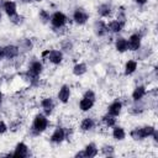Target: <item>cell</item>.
I'll list each match as a JSON object with an SVG mask.
<instances>
[{
	"instance_id": "5bb4252c",
	"label": "cell",
	"mask_w": 158,
	"mask_h": 158,
	"mask_svg": "<svg viewBox=\"0 0 158 158\" xmlns=\"http://www.w3.org/2000/svg\"><path fill=\"white\" fill-rule=\"evenodd\" d=\"M121 107H122L121 102L115 101V102H112V104L109 106V114L112 115V116H117V115L121 112Z\"/></svg>"
},
{
	"instance_id": "603a6c76",
	"label": "cell",
	"mask_w": 158,
	"mask_h": 158,
	"mask_svg": "<svg viewBox=\"0 0 158 158\" xmlns=\"http://www.w3.org/2000/svg\"><path fill=\"white\" fill-rule=\"evenodd\" d=\"M98 12H99V15H101V16H104V17H105V16H109L110 12H111V7H110L109 5H106V4H102V5L99 6Z\"/></svg>"
},
{
	"instance_id": "7c38bea8",
	"label": "cell",
	"mask_w": 158,
	"mask_h": 158,
	"mask_svg": "<svg viewBox=\"0 0 158 158\" xmlns=\"http://www.w3.org/2000/svg\"><path fill=\"white\" fill-rule=\"evenodd\" d=\"M4 10L11 17V16H14L16 14V4L14 1H5L4 2Z\"/></svg>"
},
{
	"instance_id": "cb8c5ba5",
	"label": "cell",
	"mask_w": 158,
	"mask_h": 158,
	"mask_svg": "<svg viewBox=\"0 0 158 158\" xmlns=\"http://www.w3.org/2000/svg\"><path fill=\"white\" fill-rule=\"evenodd\" d=\"M112 135H114V138H116V139H118V141H121V139L125 138V131H123V128H121V127H115Z\"/></svg>"
},
{
	"instance_id": "52a82bcc",
	"label": "cell",
	"mask_w": 158,
	"mask_h": 158,
	"mask_svg": "<svg viewBox=\"0 0 158 158\" xmlns=\"http://www.w3.org/2000/svg\"><path fill=\"white\" fill-rule=\"evenodd\" d=\"M64 137H65L64 130H63L62 127H57L56 131L53 132L51 139H52V142H54V143H59V142H62V141L64 139Z\"/></svg>"
},
{
	"instance_id": "83f0119b",
	"label": "cell",
	"mask_w": 158,
	"mask_h": 158,
	"mask_svg": "<svg viewBox=\"0 0 158 158\" xmlns=\"http://www.w3.org/2000/svg\"><path fill=\"white\" fill-rule=\"evenodd\" d=\"M40 17H41V20H42L43 22H46V21L49 20V15H48V12H47L46 10H41V11H40Z\"/></svg>"
},
{
	"instance_id": "ffe728a7",
	"label": "cell",
	"mask_w": 158,
	"mask_h": 158,
	"mask_svg": "<svg viewBox=\"0 0 158 158\" xmlns=\"http://www.w3.org/2000/svg\"><path fill=\"white\" fill-rule=\"evenodd\" d=\"M116 49L118 52H125L127 51V41L125 38H118L116 41Z\"/></svg>"
},
{
	"instance_id": "8992f818",
	"label": "cell",
	"mask_w": 158,
	"mask_h": 158,
	"mask_svg": "<svg viewBox=\"0 0 158 158\" xmlns=\"http://www.w3.org/2000/svg\"><path fill=\"white\" fill-rule=\"evenodd\" d=\"M88 17H89L88 14H86L83 9H78V10L74 12V20H75V22L79 23V25L85 23L86 20H88Z\"/></svg>"
},
{
	"instance_id": "f1b7e54d",
	"label": "cell",
	"mask_w": 158,
	"mask_h": 158,
	"mask_svg": "<svg viewBox=\"0 0 158 158\" xmlns=\"http://www.w3.org/2000/svg\"><path fill=\"white\" fill-rule=\"evenodd\" d=\"M22 20H23V17L22 16H19V15H14V16H11V21L14 22V23H16V25H20V23H22Z\"/></svg>"
},
{
	"instance_id": "3957f363",
	"label": "cell",
	"mask_w": 158,
	"mask_h": 158,
	"mask_svg": "<svg viewBox=\"0 0 158 158\" xmlns=\"http://www.w3.org/2000/svg\"><path fill=\"white\" fill-rule=\"evenodd\" d=\"M65 21H67V17L62 12H54L52 19H51V22L54 27H62L65 23Z\"/></svg>"
},
{
	"instance_id": "f35d334b",
	"label": "cell",
	"mask_w": 158,
	"mask_h": 158,
	"mask_svg": "<svg viewBox=\"0 0 158 158\" xmlns=\"http://www.w3.org/2000/svg\"><path fill=\"white\" fill-rule=\"evenodd\" d=\"M0 19H1V14H0Z\"/></svg>"
},
{
	"instance_id": "74e56055",
	"label": "cell",
	"mask_w": 158,
	"mask_h": 158,
	"mask_svg": "<svg viewBox=\"0 0 158 158\" xmlns=\"http://www.w3.org/2000/svg\"><path fill=\"white\" fill-rule=\"evenodd\" d=\"M36 1H42V0H36Z\"/></svg>"
},
{
	"instance_id": "d6a6232c",
	"label": "cell",
	"mask_w": 158,
	"mask_h": 158,
	"mask_svg": "<svg viewBox=\"0 0 158 158\" xmlns=\"http://www.w3.org/2000/svg\"><path fill=\"white\" fill-rule=\"evenodd\" d=\"M135 1H136L137 4H139V5H143V4H144L147 0H135Z\"/></svg>"
},
{
	"instance_id": "5b68a950",
	"label": "cell",
	"mask_w": 158,
	"mask_h": 158,
	"mask_svg": "<svg viewBox=\"0 0 158 158\" xmlns=\"http://www.w3.org/2000/svg\"><path fill=\"white\" fill-rule=\"evenodd\" d=\"M42 72V64L40 62H33L31 65H30V69H28V75L31 77V79H36L40 73Z\"/></svg>"
},
{
	"instance_id": "ba28073f",
	"label": "cell",
	"mask_w": 158,
	"mask_h": 158,
	"mask_svg": "<svg viewBox=\"0 0 158 158\" xmlns=\"http://www.w3.org/2000/svg\"><path fill=\"white\" fill-rule=\"evenodd\" d=\"M17 54H19V48L16 46H6L4 48V57H6L9 59L15 58Z\"/></svg>"
},
{
	"instance_id": "2e32d148",
	"label": "cell",
	"mask_w": 158,
	"mask_h": 158,
	"mask_svg": "<svg viewBox=\"0 0 158 158\" xmlns=\"http://www.w3.org/2000/svg\"><path fill=\"white\" fill-rule=\"evenodd\" d=\"M84 154L85 157H95L98 154V148L95 147V144L90 143L85 147V151H84Z\"/></svg>"
},
{
	"instance_id": "9a60e30c",
	"label": "cell",
	"mask_w": 158,
	"mask_h": 158,
	"mask_svg": "<svg viewBox=\"0 0 158 158\" xmlns=\"http://www.w3.org/2000/svg\"><path fill=\"white\" fill-rule=\"evenodd\" d=\"M144 94H146V89H144V86H137V88L133 90L132 98H133L135 101H138V100H141V99L144 96Z\"/></svg>"
},
{
	"instance_id": "e0dca14e",
	"label": "cell",
	"mask_w": 158,
	"mask_h": 158,
	"mask_svg": "<svg viewBox=\"0 0 158 158\" xmlns=\"http://www.w3.org/2000/svg\"><path fill=\"white\" fill-rule=\"evenodd\" d=\"M93 126H94V121H93V118L86 117V118L83 120V122H81V125H80V128H81L83 131H89V130L93 128Z\"/></svg>"
},
{
	"instance_id": "1f68e13d",
	"label": "cell",
	"mask_w": 158,
	"mask_h": 158,
	"mask_svg": "<svg viewBox=\"0 0 158 158\" xmlns=\"http://www.w3.org/2000/svg\"><path fill=\"white\" fill-rule=\"evenodd\" d=\"M63 47L67 48L65 51H69V48H72V43H63Z\"/></svg>"
},
{
	"instance_id": "4dcf8cb0",
	"label": "cell",
	"mask_w": 158,
	"mask_h": 158,
	"mask_svg": "<svg viewBox=\"0 0 158 158\" xmlns=\"http://www.w3.org/2000/svg\"><path fill=\"white\" fill-rule=\"evenodd\" d=\"M7 130V127H6V125H5V122H2V121H0V133H4L5 131Z\"/></svg>"
},
{
	"instance_id": "6da1fadb",
	"label": "cell",
	"mask_w": 158,
	"mask_h": 158,
	"mask_svg": "<svg viewBox=\"0 0 158 158\" xmlns=\"http://www.w3.org/2000/svg\"><path fill=\"white\" fill-rule=\"evenodd\" d=\"M94 100H95V95H94V93L93 91H86L85 93V95H84V98L80 100V102H79V106H80V109L83 110V111H88L89 109H91V106L94 105Z\"/></svg>"
},
{
	"instance_id": "d6986e66",
	"label": "cell",
	"mask_w": 158,
	"mask_h": 158,
	"mask_svg": "<svg viewBox=\"0 0 158 158\" xmlns=\"http://www.w3.org/2000/svg\"><path fill=\"white\" fill-rule=\"evenodd\" d=\"M106 27H107V30H110L111 32H120L121 28H122V25H121L118 21H111Z\"/></svg>"
},
{
	"instance_id": "484cf974",
	"label": "cell",
	"mask_w": 158,
	"mask_h": 158,
	"mask_svg": "<svg viewBox=\"0 0 158 158\" xmlns=\"http://www.w3.org/2000/svg\"><path fill=\"white\" fill-rule=\"evenodd\" d=\"M156 128L152 127V126H146V127H142V133H143V137H148V136H152L154 133Z\"/></svg>"
},
{
	"instance_id": "4316f807",
	"label": "cell",
	"mask_w": 158,
	"mask_h": 158,
	"mask_svg": "<svg viewBox=\"0 0 158 158\" xmlns=\"http://www.w3.org/2000/svg\"><path fill=\"white\" fill-rule=\"evenodd\" d=\"M102 120H104V122L107 125V126H114L115 125V122H116V120L114 118V116L112 115H105L104 117H102Z\"/></svg>"
},
{
	"instance_id": "ac0fdd59",
	"label": "cell",
	"mask_w": 158,
	"mask_h": 158,
	"mask_svg": "<svg viewBox=\"0 0 158 158\" xmlns=\"http://www.w3.org/2000/svg\"><path fill=\"white\" fill-rule=\"evenodd\" d=\"M95 30H96V33L99 36H104L106 33V31H107V27L102 21H99V22L95 23Z\"/></svg>"
},
{
	"instance_id": "30bf717a",
	"label": "cell",
	"mask_w": 158,
	"mask_h": 158,
	"mask_svg": "<svg viewBox=\"0 0 158 158\" xmlns=\"http://www.w3.org/2000/svg\"><path fill=\"white\" fill-rule=\"evenodd\" d=\"M27 154H28L27 146L25 143H19L16 146V149H15L12 156H15V157H27Z\"/></svg>"
},
{
	"instance_id": "9c48e42d",
	"label": "cell",
	"mask_w": 158,
	"mask_h": 158,
	"mask_svg": "<svg viewBox=\"0 0 158 158\" xmlns=\"http://www.w3.org/2000/svg\"><path fill=\"white\" fill-rule=\"evenodd\" d=\"M41 105H42V107H43L46 115H49V114L53 111V109H54V102H53V100L49 99V98L43 99L42 102H41Z\"/></svg>"
},
{
	"instance_id": "277c9868",
	"label": "cell",
	"mask_w": 158,
	"mask_h": 158,
	"mask_svg": "<svg viewBox=\"0 0 158 158\" xmlns=\"http://www.w3.org/2000/svg\"><path fill=\"white\" fill-rule=\"evenodd\" d=\"M141 46V36L139 35H132L127 42V48L131 51H137Z\"/></svg>"
},
{
	"instance_id": "d4e9b609",
	"label": "cell",
	"mask_w": 158,
	"mask_h": 158,
	"mask_svg": "<svg viewBox=\"0 0 158 158\" xmlns=\"http://www.w3.org/2000/svg\"><path fill=\"white\" fill-rule=\"evenodd\" d=\"M131 137L133 139H143V133H142V128H135L131 131Z\"/></svg>"
},
{
	"instance_id": "f546056e",
	"label": "cell",
	"mask_w": 158,
	"mask_h": 158,
	"mask_svg": "<svg viewBox=\"0 0 158 158\" xmlns=\"http://www.w3.org/2000/svg\"><path fill=\"white\" fill-rule=\"evenodd\" d=\"M102 153L106 154V156H109V154L111 156L114 153V148L111 146H105V147H102Z\"/></svg>"
},
{
	"instance_id": "44dd1931",
	"label": "cell",
	"mask_w": 158,
	"mask_h": 158,
	"mask_svg": "<svg viewBox=\"0 0 158 158\" xmlns=\"http://www.w3.org/2000/svg\"><path fill=\"white\" fill-rule=\"evenodd\" d=\"M125 73L126 74H132L136 69H137V62L136 60H128L126 63V68H125Z\"/></svg>"
},
{
	"instance_id": "7402d4cb",
	"label": "cell",
	"mask_w": 158,
	"mask_h": 158,
	"mask_svg": "<svg viewBox=\"0 0 158 158\" xmlns=\"http://www.w3.org/2000/svg\"><path fill=\"white\" fill-rule=\"evenodd\" d=\"M86 72V65L84 63H79V64H75L74 68H73V73L75 75H81Z\"/></svg>"
},
{
	"instance_id": "8fae6325",
	"label": "cell",
	"mask_w": 158,
	"mask_h": 158,
	"mask_svg": "<svg viewBox=\"0 0 158 158\" xmlns=\"http://www.w3.org/2000/svg\"><path fill=\"white\" fill-rule=\"evenodd\" d=\"M48 59L53 64H59L62 62V53L59 51H49L48 52Z\"/></svg>"
},
{
	"instance_id": "8d00e7d4",
	"label": "cell",
	"mask_w": 158,
	"mask_h": 158,
	"mask_svg": "<svg viewBox=\"0 0 158 158\" xmlns=\"http://www.w3.org/2000/svg\"><path fill=\"white\" fill-rule=\"evenodd\" d=\"M1 98H2V95H1V93H0V102H1Z\"/></svg>"
},
{
	"instance_id": "7a4b0ae2",
	"label": "cell",
	"mask_w": 158,
	"mask_h": 158,
	"mask_svg": "<svg viewBox=\"0 0 158 158\" xmlns=\"http://www.w3.org/2000/svg\"><path fill=\"white\" fill-rule=\"evenodd\" d=\"M47 125H48V121L43 115H37L35 117V120H33V130L36 132L44 131L47 128Z\"/></svg>"
},
{
	"instance_id": "d590c367",
	"label": "cell",
	"mask_w": 158,
	"mask_h": 158,
	"mask_svg": "<svg viewBox=\"0 0 158 158\" xmlns=\"http://www.w3.org/2000/svg\"><path fill=\"white\" fill-rule=\"evenodd\" d=\"M22 1H23V2H30L31 0H22Z\"/></svg>"
},
{
	"instance_id": "e575fe53",
	"label": "cell",
	"mask_w": 158,
	"mask_h": 158,
	"mask_svg": "<svg viewBox=\"0 0 158 158\" xmlns=\"http://www.w3.org/2000/svg\"><path fill=\"white\" fill-rule=\"evenodd\" d=\"M77 157H85V154H84V152H79V153H77Z\"/></svg>"
},
{
	"instance_id": "4fadbf2b",
	"label": "cell",
	"mask_w": 158,
	"mask_h": 158,
	"mask_svg": "<svg viewBox=\"0 0 158 158\" xmlns=\"http://www.w3.org/2000/svg\"><path fill=\"white\" fill-rule=\"evenodd\" d=\"M69 94H70L69 88H68L67 85H63L62 89H60L59 93H58V98H59V100H60L62 102H67L68 99H69Z\"/></svg>"
},
{
	"instance_id": "836d02e7",
	"label": "cell",
	"mask_w": 158,
	"mask_h": 158,
	"mask_svg": "<svg viewBox=\"0 0 158 158\" xmlns=\"http://www.w3.org/2000/svg\"><path fill=\"white\" fill-rule=\"evenodd\" d=\"M2 57H4V48L0 47V59H1Z\"/></svg>"
}]
</instances>
